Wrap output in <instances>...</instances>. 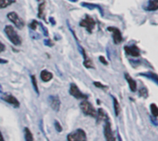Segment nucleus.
Returning a JSON list of instances; mask_svg holds the SVG:
<instances>
[{
  "label": "nucleus",
  "instance_id": "nucleus-8",
  "mask_svg": "<svg viewBox=\"0 0 158 141\" xmlns=\"http://www.w3.org/2000/svg\"><path fill=\"white\" fill-rule=\"evenodd\" d=\"M1 99L3 101H5L6 102H8L10 105H12L14 108H19L20 107V101H18V99L16 97H14L13 95H11L9 93H3V95L1 96Z\"/></svg>",
  "mask_w": 158,
  "mask_h": 141
},
{
  "label": "nucleus",
  "instance_id": "nucleus-23",
  "mask_svg": "<svg viewBox=\"0 0 158 141\" xmlns=\"http://www.w3.org/2000/svg\"><path fill=\"white\" fill-rule=\"evenodd\" d=\"M150 109H151V113L152 114L154 115V117H157V115H158V107L155 103H152L150 105Z\"/></svg>",
  "mask_w": 158,
  "mask_h": 141
},
{
  "label": "nucleus",
  "instance_id": "nucleus-9",
  "mask_svg": "<svg viewBox=\"0 0 158 141\" xmlns=\"http://www.w3.org/2000/svg\"><path fill=\"white\" fill-rule=\"evenodd\" d=\"M107 30L112 31V37H113L114 43H115V44H119L123 41V37H122V34H121V31L119 30L117 28L108 27V28H107Z\"/></svg>",
  "mask_w": 158,
  "mask_h": 141
},
{
  "label": "nucleus",
  "instance_id": "nucleus-28",
  "mask_svg": "<svg viewBox=\"0 0 158 141\" xmlns=\"http://www.w3.org/2000/svg\"><path fill=\"white\" fill-rule=\"evenodd\" d=\"M93 85L95 86L96 88H100V89H106V88H107L105 85H103L102 83H100V82H98V81H94V82H93Z\"/></svg>",
  "mask_w": 158,
  "mask_h": 141
},
{
  "label": "nucleus",
  "instance_id": "nucleus-12",
  "mask_svg": "<svg viewBox=\"0 0 158 141\" xmlns=\"http://www.w3.org/2000/svg\"><path fill=\"white\" fill-rule=\"evenodd\" d=\"M125 79H126V80H127V82L129 83L130 91L132 92H135L137 91V82L132 79L128 73H125Z\"/></svg>",
  "mask_w": 158,
  "mask_h": 141
},
{
  "label": "nucleus",
  "instance_id": "nucleus-22",
  "mask_svg": "<svg viewBox=\"0 0 158 141\" xmlns=\"http://www.w3.org/2000/svg\"><path fill=\"white\" fill-rule=\"evenodd\" d=\"M31 84H33V87L34 89V91L36 92L37 95H39V89H38V85H37V79H36V77L34 75H31Z\"/></svg>",
  "mask_w": 158,
  "mask_h": 141
},
{
  "label": "nucleus",
  "instance_id": "nucleus-11",
  "mask_svg": "<svg viewBox=\"0 0 158 141\" xmlns=\"http://www.w3.org/2000/svg\"><path fill=\"white\" fill-rule=\"evenodd\" d=\"M124 50L126 54L128 55H130L132 57H139L141 55V51L136 46L135 44H132V45H126L124 47Z\"/></svg>",
  "mask_w": 158,
  "mask_h": 141
},
{
  "label": "nucleus",
  "instance_id": "nucleus-3",
  "mask_svg": "<svg viewBox=\"0 0 158 141\" xmlns=\"http://www.w3.org/2000/svg\"><path fill=\"white\" fill-rule=\"evenodd\" d=\"M67 139L68 141H87V135L83 129L79 128L69 133L67 136Z\"/></svg>",
  "mask_w": 158,
  "mask_h": 141
},
{
  "label": "nucleus",
  "instance_id": "nucleus-7",
  "mask_svg": "<svg viewBox=\"0 0 158 141\" xmlns=\"http://www.w3.org/2000/svg\"><path fill=\"white\" fill-rule=\"evenodd\" d=\"M104 135H105V137L106 141H116V137L113 134L109 120L105 121V124L104 125Z\"/></svg>",
  "mask_w": 158,
  "mask_h": 141
},
{
  "label": "nucleus",
  "instance_id": "nucleus-15",
  "mask_svg": "<svg viewBox=\"0 0 158 141\" xmlns=\"http://www.w3.org/2000/svg\"><path fill=\"white\" fill-rule=\"evenodd\" d=\"M40 77L43 82H48L53 79V74L51 72L47 71V70H43L40 74Z\"/></svg>",
  "mask_w": 158,
  "mask_h": 141
},
{
  "label": "nucleus",
  "instance_id": "nucleus-5",
  "mask_svg": "<svg viewBox=\"0 0 158 141\" xmlns=\"http://www.w3.org/2000/svg\"><path fill=\"white\" fill-rule=\"evenodd\" d=\"M7 17H8L9 20L12 23H13L19 30H21L24 27V21H23V20L16 13V12H14V11L9 12V13L7 15Z\"/></svg>",
  "mask_w": 158,
  "mask_h": 141
},
{
  "label": "nucleus",
  "instance_id": "nucleus-16",
  "mask_svg": "<svg viewBox=\"0 0 158 141\" xmlns=\"http://www.w3.org/2000/svg\"><path fill=\"white\" fill-rule=\"evenodd\" d=\"M96 118H97V121H107L109 120L108 119V116H107V113L103 110V109H99L98 112H97V115H96Z\"/></svg>",
  "mask_w": 158,
  "mask_h": 141
},
{
  "label": "nucleus",
  "instance_id": "nucleus-1",
  "mask_svg": "<svg viewBox=\"0 0 158 141\" xmlns=\"http://www.w3.org/2000/svg\"><path fill=\"white\" fill-rule=\"evenodd\" d=\"M4 31L7 37L9 39V41L14 44V45H21L22 43V39L21 37L18 34V33L16 31V30L11 26V25H7L5 27Z\"/></svg>",
  "mask_w": 158,
  "mask_h": 141
},
{
  "label": "nucleus",
  "instance_id": "nucleus-33",
  "mask_svg": "<svg viewBox=\"0 0 158 141\" xmlns=\"http://www.w3.org/2000/svg\"><path fill=\"white\" fill-rule=\"evenodd\" d=\"M49 21L51 22L52 25H55V24H56V21L54 20V18H53L52 17H50V18H49Z\"/></svg>",
  "mask_w": 158,
  "mask_h": 141
},
{
  "label": "nucleus",
  "instance_id": "nucleus-2",
  "mask_svg": "<svg viewBox=\"0 0 158 141\" xmlns=\"http://www.w3.org/2000/svg\"><path fill=\"white\" fill-rule=\"evenodd\" d=\"M80 108L81 112H83L84 114L88 115V116L96 118V115H97L96 110L92 105L91 102H89L87 100L86 101H83L80 102Z\"/></svg>",
  "mask_w": 158,
  "mask_h": 141
},
{
  "label": "nucleus",
  "instance_id": "nucleus-17",
  "mask_svg": "<svg viewBox=\"0 0 158 141\" xmlns=\"http://www.w3.org/2000/svg\"><path fill=\"white\" fill-rule=\"evenodd\" d=\"M147 10L155 11L158 9V0H149L148 7L146 8Z\"/></svg>",
  "mask_w": 158,
  "mask_h": 141
},
{
  "label": "nucleus",
  "instance_id": "nucleus-14",
  "mask_svg": "<svg viewBox=\"0 0 158 141\" xmlns=\"http://www.w3.org/2000/svg\"><path fill=\"white\" fill-rule=\"evenodd\" d=\"M45 9H46V2H42L39 3L38 6V18H41V20H46V16H45Z\"/></svg>",
  "mask_w": 158,
  "mask_h": 141
},
{
  "label": "nucleus",
  "instance_id": "nucleus-34",
  "mask_svg": "<svg viewBox=\"0 0 158 141\" xmlns=\"http://www.w3.org/2000/svg\"><path fill=\"white\" fill-rule=\"evenodd\" d=\"M9 61L7 59H2V58H0V64H7Z\"/></svg>",
  "mask_w": 158,
  "mask_h": 141
},
{
  "label": "nucleus",
  "instance_id": "nucleus-13",
  "mask_svg": "<svg viewBox=\"0 0 158 141\" xmlns=\"http://www.w3.org/2000/svg\"><path fill=\"white\" fill-rule=\"evenodd\" d=\"M81 7H83V8H86L88 9H97L98 10H100V13L102 16H104V10L103 9L100 7L99 5H96V4H91V3H86V2H83V3H81Z\"/></svg>",
  "mask_w": 158,
  "mask_h": 141
},
{
  "label": "nucleus",
  "instance_id": "nucleus-21",
  "mask_svg": "<svg viewBox=\"0 0 158 141\" xmlns=\"http://www.w3.org/2000/svg\"><path fill=\"white\" fill-rule=\"evenodd\" d=\"M16 2V0H0V9H6L9 6Z\"/></svg>",
  "mask_w": 158,
  "mask_h": 141
},
{
  "label": "nucleus",
  "instance_id": "nucleus-20",
  "mask_svg": "<svg viewBox=\"0 0 158 141\" xmlns=\"http://www.w3.org/2000/svg\"><path fill=\"white\" fill-rule=\"evenodd\" d=\"M113 105H114V111H115L116 116H118L120 113V105L118 103V101L116 97H113Z\"/></svg>",
  "mask_w": 158,
  "mask_h": 141
},
{
  "label": "nucleus",
  "instance_id": "nucleus-18",
  "mask_svg": "<svg viewBox=\"0 0 158 141\" xmlns=\"http://www.w3.org/2000/svg\"><path fill=\"white\" fill-rule=\"evenodd\" d=\"M140 76H142V77H146V78L148 79H153L156 84L158 83V77L156 74L153 73V72H147V73H140L139 74Z\"/></svg>",
  "mask_w": 158,
  "mask_h": 141
},
{
  "label": "nucleus",
  "instance_id": "nucleus-37",
  "mask_svg": "<svg viewBox=\"0 0 158 141\" xmlns=\"http://www.w3.org/2000/svg\"><path fill=\"white\" fill-rule=\"evenodd\" d=\"M37 1L39 3H42V2H45V0H37Z\"/></svg>",
  "mask_w": 158,
  "mask_h": 141
},
{
  "label": "nucleus",
  "instance_id": "nucleus-32",
  "mask_svg": "<svg viewBox=\"0 0 158 141\" xmlns=\"http://www.w3.org/2000/svg\"><path fill=\"white\" fill-rule=\"evenodd\" d=\"M99 60L102 62V64H104V65H107V61L105 60V58L104 56H102V55L99 56Z\"/></svg>",
  "mask_w": 158,
  "mask_h": 141
},
{
  "label": "nucleus",
  "instance_id": "nucleus-38",
  "mask_svg": "<svg viewBox=\"0 0 158 141\" xmlns=\"http://www.w3.org/2000/svg\"><path fill=\"white\" fill-rule=\"evenodd\" d=\"M68 1H70V2H77V0H68Z\"/></svg>",
  "mask_w": 158,
  "mask_h": 141
},
{
  "label": "nucleus",
  "instance_id": "nucleus-4",
  "mask_svg": "<svg viewBox=\"0 0 158 141\" xmlns=\"http://www.w3.org/2000/svg\"><path fill=\"white\" fill-rule=\"evenodd\" d=\"M95 24H96L95 21L89 15H85V17L80 21V26L83 28H85L89 33H93L94 27H95Z\"/></svg>",
  "mask_w": 158,
  "mask_h": 141
},
{
  "label": "nucleus",
  "instance_id": "nucleus-10",
  "mask_svg": "<svg viewBox=\"0 0 158 141\" xmlns=\"http://www.w3.org/2000/svg\"><path fill=\"white\" fill-rule=\"evenodd\" d=\"M48 101H49L50 106H51V108H52V110H54L56 112H58L60 110L61 101H60V99L58 95L50 96V97L48 98Z\"/></svg>",
  "mask_w": 158,
  "mask_h": 141
},
{
  "label": "nucleus",
  "instance_id": "nucleus-29",
  "mask_svg": "<svg viewBox=\"0 0 158 141\" xmlns=\"http://www.w3.org/2000/svg\"><path fill=\"white\" fill-rule=\"evenodd\" d=\"M39 25H40L41 29H42L43 31V35H45V36H48V30H47V29H46L45 26H43V23H41V22H39Z\"/></svg>",
  "mask_w": 158,
  "mask_h": 141
},
{
  "label": "nucleus",
  "instance_id": "nucleus-31",
  "mask_svg": "<svg viewBox=\"0 0 158 141\" xmlns=\"http://www.w3.org/2000/svg\"><path fill=\"white\" fill-rule=\"evenodd\" d=\"M6 50V45L5 44L0 41V53H2V52H4V51Z\"/></svg>",
  "mask_w": 158,
  "mask_h": 141
},
{
  "label": "nucleus",
  "instance_id": "nucleus-6",
  "mask_svg": "<svg viewBox=\"0 0 158 141\" xmlns=\"http://www.w3.org/2000/svg\"><path fill=\"white\" fill-rule=\"evenodd\" d=\"M69 93L76 99H80L83 101H86L88 99V96L81 92L80 89L78 88V86L74 84V83H71L70 84V87H69Z\"/></svg>",
  "mask_w": 158,
  "mask_h": 141
},
{
  "label": "nucleus",
  "instance_id": "nucleus-19",
  "mask_svg": "<svg viewBox=\"0 0 158 141\" xmlns=\"http://www.w3.org/2000/svg\"><path fill=\"white\" fill-rule=\"evenodd\" d=\"M24 137H25V141H34L33 135L28 127L24 128Z\"/></svg>",
  "mask_w": 158,
  "mask_h": 141
},
{
  "label": "nucleus",
  "instance_id": "nucleus-24",
  "mask_svg": "<svg viewBox=\"0 0 158 141\" xmlns=\"http://www.w3.org/2000/svg\"><path fill=\"white\" fill-rule=\"evenodd\" d=\"M139 94H140L141 97H143V98H147L148 97V91L147 89L145 87H142L140 89V91H139Z\"/></svg>",
  "mask_w": 158,
  "mask_h": 141
},
{
  "label": "nucleus",
  "instance_id": "nucleus-27",
  "mask_svg": "<svg viewBox=\"0 0 158 141\" xmlns=\"http://www.w3.org/2000/svg\"><path fill=\"white\" fill-rule=\"evenodd\" d=\"M55 128H56V130L58 131V132H62V130H63V128H62V126H61V125H60V123L58 121H55Z\"/></svg>",
  "mask_w": 158,
  "mask_h": 141
},
{
  "label": "nucleus",
  "instance_id": "nucleus-36",
  "mask_svg": "<svg viewBox=\"0 0 158 141\" xmlns=\"http://www.w3.org/2000/svg\"><path fill=\"white\" fill-rule=\"evenodd\" d=\"M0 93H3V91H2V87H1V84H0Z\"/></svg>",
  "mask_w": 158,
  "mask_h": 141
},
{
  "label": "nucleus",
  "instance_id": "nucleus-35",
  "mask_svg": "<svg viewBox=\"0 0 158 141\" xmlns=\"http://www.w3.org/2000/svg\"><path fill=\"white\" fill-rule=\"evenodd\" d=\"M0 141H5L4 137H3V135H2V133H1V132H0Z\"/></svg>",
  "mask_w": 158,
  "mask_h": 141
},
{
  "label": "nucleus",
  "instance_id": "nucleus-30",
  "mask_svg": "<svg viewBox=\"0 0 158 141\" xmlns=\"http://www.w3.org/2000/svg\"><path fill=\"white\" fill-rule=\"evenodd\" d=\"M45 44H46V45H47V46H53L54 45V42L47 39V40H45Z\"/></svg>",
  "mask_w": 158,
  "mask_h": 141
},
{
  "label": "nucleus",
  "instance_id": "nucleus-25",
  "mask_svg": "<svg viewBox=\"0 0 158 141\" xmlns=\"http://www.w3.org/2000/svg\"><path fill=\"white\" fill-rule=\"evenodd\" d=\"M83 66L86 67V68H94V66H93V61L90 59V58H87L83 61Z\"/></svg>",
  "mask_w": 158,
  "mask_h": 141
},
{
  "label": "nucleus",
  "instance_id": "nucleus-26",
  "mask_svg": "<svg viewBox=\"0 0 158 141\" xmlns=\"http://www.w3.org/2000/svg\"><path fill=\"white\" fill-rule=\"evenodd\" d=\"M39 26V22L36 21L35 20H33V21H31L30 24H29V27L31 30H35L37 29V27Z\"/></svg>",
  "mask_w": 158,
  "mask_h": 141
}]
</instances>
